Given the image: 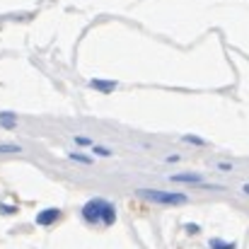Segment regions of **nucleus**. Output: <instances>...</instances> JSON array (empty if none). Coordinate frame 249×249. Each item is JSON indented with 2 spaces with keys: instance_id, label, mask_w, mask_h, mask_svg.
I'll use <instances>...</instances> for the list:
<instances>
[{
  "instance_id": "nucleus-6",
  "label": "nucleus",
  "mask_w": 249,
  "mask_h": 249,
  "mask_svg": "<svg viewBox=\"0 0 249 249\" xmlns=\"http://www.w3.org/2000/svg\"><path fill=\"white\" fill-rule=\"evenodd\" d=\"M0 126H5V128H15V126H17L15 114H0Z\"/></svg>"
},
{
  "instance_id": "nucleus-12",
  "label": "nucleus",
  "mask_w": 249,
  "mask_h": 249,
  "mask_svg": "<svg viewBox=\"0 0 249 249\" xmlns=\"http://www.w3.org/2000/svg\"><path fill=\"white\" fill-rule=\"evenodd\" d=\"M184 141H186V143H194V145H206V141H201V138H196V136H184Z\"/></svg>"
},
{
  "instance_id": "nucleus-2",
  "label": "nucleus",
  "mask_w": 249,
  "mask_h": 249,
  "mask_svg": "<svg viewBox=\"0 0 249 249\" xmlns=\"http://www.w3.org/2000/svg\"><path fill=\"white\" fill-rule=\"evenodd\" d=\"M138 196L153 203L162 206H181L186 203V194H174V191H158V189H138Z\"/></svg>"
},
{
  "instance_id": "nucleus-13",
  "label": "nucleus",
  "mask_w": 249,
  "mask_h": 249,
  "mask_svg": "<svg viewBox=\"0 0 249 249\" xmlns=\"http://www.w3.org/2000/svg\"><path fill=\"white\" fill-rule=\"evenodd\" d=\"M0 213H15V208H12V206H2V203H0Z\"/></svg>"
},
{
  "instance_id": "nucleus-5",
  "label": "nucleus",
  "mask_w": 249,
  "mask_h": 249,
  "mask_svg": "<svg viewBox=\"0 0 249 249\" xmlns=\"http://www.w3.org/2000/svg\"><path fill=\"white\" fill-rule=\"evenodd\" d=\"M89 85H92L94 89H102V92H111V89L116 87V83H114V80H92Z\"/></svg>"
},
{
  "instance_id": "nucleus-7",
  "label": "nucleus",
  "mask_w": 249,
  "mask_h": 249,
  "mask_svg": "<svg viewBox=\"0 0 249 249\" xmlns=\"http://www.w3.org/2000/svg\"><path fill=\"white\" fill-rule=\"evenodd\" d=\"M211 249H235V242H223V240H211Z\"/></svg>"
},
{
  "instance_id": "nucleus-11",
  "label": "nucleus",
  "mask_w": 249,
  "mask_h": 249,
  "mask_svg": "<svg viewBox=\"0 0 249 249\" xmlns=\"http://www.w3.org/2000/svg\"><path fill=\"white\" fill-rule=\"evenodd\" d=\"M94 155H102V158H109L111 150L109 148H102V145H94Z\"/></svg>"
},
{
  "instance_id": "nucleus-1",
  "label": "nucleus",
  "mask_w": 249,
  "mask_h": 249,
  "mask_svg": "<svg viewBox=\"0 0 249 249\" xmlns=\"http://www.w3.org/2000/svg\"><path fill=\"white\" fill-rule=\"evenodd\" d=\"M83 218L87 223H102V220H104L107 225H111L114 218H116V211H114V206H111L109 201H104V198H89L83 206Z\"/></svg>"
},
{
  "instance_id": "nucleus-9",
  "label": "nucleus",
  "mask_w": 249,
  "mask_h": 249,
  "mask_svg": "<svg viewBox=\"0 0 249 249\" xmlns=\"http://www.w3.org/2000/svg\"><path fill=\"white\" fill-rule=\"evenodd\" d=\"M0 153H5V155H7V153H22V148L15 145V143H2V145H0Z\"/></svg>"
},
{
  "instance_id": "nucleus-14",
  "label": "nucleus",
  "mask_w": 249,
  "mask_h": 249,
  "mask_svg": "<svg viewBox=\"0 0 249 249\" xmlns=\"http://www.w3.org/2000/svg\"><path fill=\"white\" fill-rule=\"evenodd\" d=\"M242 191H245V194H249V184H245V186H242Z\"/></svg>"
},
{
  "instance_id": "nucleus-4",
  "label": "nucleus",
  "mask_w": 249,
  "mask_h": 249,
  "mask_svg": "<svg viewBox=\"0 0 249 249\" xmlns=\"http://www.w3.org/2000/svg\"><path fill=\"white\" fill-rule=\"evenodd\" d=\"M169 181H184V184H198L201 181V174H191V172H186V174H172L169 177Z\"/></svg>"
},
{
  "instance_id": "nucleus-3",
  "label": "nucleus",
  "mask_w": 249,
  "mask_h": 249,
  "mask_svg": "<svg viewBox=\"0 0 249 249\" xmlns=\"http://www.w3.org/2000/svg\"><path fill=\"white\" fill-rule=\"evenodd\" d=\"M58 215H61L58 208H46V211H41V213L36 215V223H39V225H51V223L58 220Z\"/></svg>"
},
{
  "instance_id": "nucleus-10",
  "label": "nucleus",
  "mask_w": 249,
  "mask_h": 249,
  "mask_svg": "<svg viewBox=\"0 0 249 249\" xmlns=\"http://www.w3.org/2000/svg\"><path fill=\"white\" fill-rule=\"evenodd\" d=\"M73 141H75V145H80V148H89V145H92V141L85 138V136H75Z\"/></svg>"
},
{
  "instance_id": "nucleus-8",
  "label": "nucleus",
  "mask_w": 249,
  "mask_h": 249,
  "mask_svg": "<svg viewBox=\"0 0 249 249\" xmlns=\"http://www.w3.org/2000/svg\"><path fill=\"white\" fill-rule=\"evenodd\" d=\"M71 160H75V162H83V165H92V162H94L92 158H87V155H83V153H71Z\"/></svg>"
}]
</instances>
